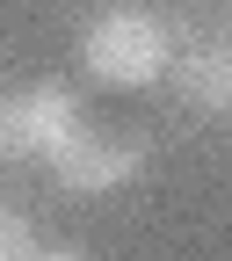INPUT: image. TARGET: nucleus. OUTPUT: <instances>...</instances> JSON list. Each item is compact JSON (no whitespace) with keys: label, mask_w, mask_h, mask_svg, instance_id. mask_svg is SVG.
I'll list each match as a JSON object with an SVG mask.
<instances>
[{"label":"nucleus","mask_w":232,"mask_h":261,"mask_svg":"<svg viewBox=\"0 0 232 261\" xmlns=\"http://www.w3.org/2000/svg\"><path fill=\"white\" fill-rule=\"evenodd\" d=\"M174 58V37L160 15H138V8H109L102 22H87L80 37V65L102 87H152Z\"/></svg>","instance_id":"obj_1"},{"label":"nucleus","mask_w":232,"mask_h":261,"mask_svg":"<svg viewBox=\"0 0 232 261\" xmlns=\"http://www.w3.org/2000/svg\"><path fill=\"white\" fill-rule=\"evenodd\" d=\"M44 167L58 174L65 196H109V189H123V181H138L145 145H138V138H94V130H80V138L58 145Z\"/></svg>","instance_id":"obj_2"},{"label":"nucleus","mask_w":232,"mask_h":261,"mask_svg":"<svg viewBox=\"0 0 232 261\" xmlns=\"http://www.w3.org/2000/svg\"><path fill=\"white\" fill-rule=\"evenodd\" d=\"M167 73H174V94L189 109H203V116H232V44H189L167 58Z\"/></svg>","instance_id":"obj_3"},{"label":"nucleus","mask_w":232,"mask_h":261,"mask_svg":"<svg viewBox=\"0 0 232 261\" xmlns=\"http://www.w3.org/2000/svg\"><path fill=\"white\" fill-rule=\"evenodd\" d=\"M22 109H29V145H37V160H51L58 145H73L87 116H80V94L73 87H58V80H37L22 94Z\"/></svg>","instance_id":"obj_4"},{"label":"nucleus","mask_w":232,"mask_h":261,"mask_svg":"<svg viewBox=\"0 0 232 261\" xmlns=\"http://www.w3.org/2000/svg\"><path fill=\"white\" fill-rule=\"evenodd\" d=\"M15 160H37V145H29V109H22V94H0V167H15Z\"/></svg>","instance_id":"obj_5"},{"label":"nucleus","mask_w":232,"mask_h":261,"mask_svg":"<svg viewBox=\"0 0 232 261\" xmlns=\"http://www.w3.org/2000/svg\"><path fill=\"white\" fill-rule=\"evenodd\" d=\"M37 247H44V240H37V225H29V211L0 196V261H29Z\"/></svg>","instance_id":"obj_6"}]
</instances>
